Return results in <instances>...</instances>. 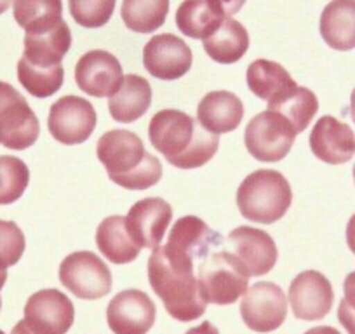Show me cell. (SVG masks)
<instances>
[{
    "label": "cell",
    "instance_id": "4dcf8cb0",
    "mask_svg": "<svg viewBox=\"0 0 355 334\" xmlns=\"http://www.w3.org/2000/svg\"><path fill=\"white\" fill-rule=\"evenodd\" d=\"M64 70L63 64L56 68H37L32 64L25 63L23 60L18 61V80L26 93L32 94L33 98L46 100L53 96L63 86Z\"/></svg>",
    "mask_w": 355,
    "mask_h": 334
},
{
    "label": "cell",
    "instance_id": "ee69618b",
    "mask_svg": "<svg viewBox=\"0 0 355 334\" xmlns=\"http://www.w3.org/2000/svg\"><path fill=\"white\" fill-rule=\"evenodd\" d=\"M354 182H355V166H354Z\"/></svg>",
    "mask_w": 355,
    "mask_h": 334
},
{
    "label": "cell",
    "instance_id": "8fae6325",
    "mask_svg": "<svg viewBox=\"0 0 355 334\" xmlns=\"http://www.w3.org/2000/svg\"><path fill=\"white\" fill-rule=\"evenodd\" d=\"M73 320V303L58 289H42L25 305V322L37 334H67Z\"/></svg>",
    "mask_w": 355,
    "mask_h": 334
},
{
    "label": "cell",
    "instance_id": "603a6c76",
    "mask_svg": "<svg viewBox=\"0 0 355 334\" xmlns=\"http://www.w3.org/2000/svg\"><path fill=\"white\" fill-rule=\"evenodd\" d=\"M152 105V87L139 75L129 73L122 80L117 93L108 100V110L114 121L131 124L141 118Z\"/></svg>",
    "mask_w": 355,
    "mask_h": 334
},
{
    "label": "cell",
    "instance_id": "3957f363",
    "mask_svg": "<svg viewBox=\"0 0 355 334\" xmlns=\"http://www.w3.org/2000/svg\"><path fill=\"white\" fill-rule=\"evenodd\" d=\"M96 153L108 178L125 190H146L162 178L160 160L146 153L139 136L131 131L112 129L105 132L98 141Z\"/></svg>",
    "mask_w": 355,
    "mask_h": 334
},
{
    "label": "cell",
    "instance_id": "d6986e66",
    "mask_svg": "<svg viewBox=\"0 0 355 334\" xmlns=\"http://www.w3.org/2000/svg\"><path fill=\"white\" fill-rule=\"evenodd\" d=\"M166 244L190 256L193 261H202L213 253L214 247H220L223 244V238L218 231L207 227L200 218L185 216L180 218L171 228Z\"/></svg>",
    "mask_w": 355,
    "mask_h": 334
},
{
    "label": "cell",
    "instance_id": "9c48e42d",
    "mask_svg": "<svg viewBox=\"0 0 355 334\" xmlns=\"http://www.w3.org/2000/svg\"><path fill=\"white\" fill-rule=\"evenodd\" d=\"M98 115L87 100L63 96L53 103L47 117L51 136L63 145H80L87 141L96 129Z\"/></svg>",
    "mask_w": 355,
    "mask_h": 334
},
{
    "label": "cell",
    "instance_id": "d590c367",
    "mask_svg": "<svg viewBox=\"0 0 355 334\" xmlns=\"http://www.w3.org/2000/svg\"><path fill=\"white\" fill-rule=\"evenodd\" d=\"M218 2H220L221 8L225 9V15L227 16L237 15L242 9V6L245 4V0H218Z\"/></svg>",
    "mask_w": 355,
    "mask_h": 334
},
{
    "label": "cell",
    "instance_id": "ab89813d",
    "mask_svg": "<svg viewBox=\"0 0 355 334\" xmlns=\"http://www.w3.org/2000/svg\"><path fill=\"white\" fill-rule=\"evenodd\" d=\"M305 334H341L340 331L329 326H317L313 329H309Z\"/></svg>",
    "mask_w": 355,
    "mask_h": 334
},
{
    "label": "cell",
    "instance_id": "2e32d148",
    "mask_svg": "<svg viewBox=\"0 0 355 334\" xmlns=\"http://www.w3.org/2000/svg\"><path fill=\"white\" fill-rule=\"evenodd\" d=\"M234 254L244 265L249 277H261L272 272L279 258L277 245L266 231L252 227H239L227 237Z\"/></svg>",
    "mask_w": 355,
    "mask_h": 334
},
{
    "label": "cell",
    "instance_id": "e575fe53",
    "mask_svg": "<svg viewBox=\"0 0 355 334\" xmlns=\"http://www.w3.org/2000/svg\"><path fill=\"white\" fill-rule=\"evenodd\" d=\"M338 320L348 334H355V272L343 282V299L338 306Z\"/></svg>",
    "mask_w": 355,
    "mask_h": 334
},
{
    "label": "cell",
    "instance_id": "7402d4cb",
    "mask_svg": "<svg viewBox=\"0 0 355 334\" xmlns=\"http://www.w3.org/2000/svg\"><path fill=\"white\" fill-rule=\"evenodd\" d=\"M227 19L218 0H183L176 11V25L183 35L202 39L213 35Z\"/></svg>",
    "mask_w": 355,
    "mask_h": 334
},
{
    "label": "cell",
    "instance_id": "4fadbf2b",
    "mask_svg": "<svg viewBox=\"0 0 355 334\" xmlns=\"http://www.w3.org/2000/svg\"><path fill=\"white\" fill-rule=\"evenodd\" d=\"M122 64L108 51H89L75 67V82L82 93L94 98H112L121 87Z\"/></svg>",
    "mask_w": 355,
    "mask_h": 334
},
{
    "label": "cell",
    "instance_id": "60d3db41",
    "mask_svg": "<svg viewBox=\"0 0 355 334\" xmlns=\"http://www.w3.org/2000/svg\"><path fill=\"white\" fill-rule=\"evenodd\" d=\"M6 281H8V267L0 263V291L6 285ZM0 306H2V298H0Z\"/></svg>",
    "mask_w": 355,
    "mask_h": 334
},
{
    "label": "cell",
    "instance_id": "5bb4252c",
    "mask_svg": "<svg viewBox=\"0 0 355 334\" xmlns=\"http://www.w3.org/2000/svg\"><path fill=\"white\" fill-rule=\"evenodd\" d=\"M333 303V285L317 270L302 272L289 285V305L300 320H322L331 312Z\"/></svg>",
    "mask_w": 355,
    "mask_h": 334
},
{
    "label": "cell",
    "instance_id": "52a82bcc",
    "mask_svg": "<svg viewBox=\"0 0 355 334\" xmlns=\"http://www.w3.org/2000/svg\"><path fill=\"white\" fill-rule=\"evenodd\" d=\"M40 124L28 101L8 82H0V145L26 150L35 145Z\"/></svg>",
    "mask_w": 355,
    "mask_h": 334
},
{
    "label": "cell",
    "instance_id": "5b68a950",
    "mask_svg": "<svg viewBox=\"0 0 355 334\" xmlns=\"http://www.w3.org/2000/svg\"><path fill=\"white\" fill-rule=\"evenodd\" d=\"M199 288L204 301L214 305H234L248 292L249 274L234 253L218 251L199 265Z\"/></svg>",
    "mask_w": 355,
    "mask_h": 334
},
{
    "label": "cell",
    "instance_id": "7a4b0ae2",
    "mask_svg": "<svg viewBox=\"0 0 355 334\" xmlns=\"http://www.w3.org/2000/svg\"><path fill=\"white\" fill-rule=\"evenodd\" d=\"M148 138L153 148L178 169H197L218 152L220 138L180 110H160L152 117Z\"/></svg>",
    "mask_w": 355,
    "mask_h": 334
},
{
    "label": "cell",
    "instance_id": "f546056e",
    "mask_svg": "<svg viewBox=\"0 0 355 334\" xmlns=\"http://www.w3.org/2000/svg\"><path fill=\"white\" fill-rule=\"evenodd\" d=\"M268 110L277 112L282 117L288 118L293 128H295L296 134H300V132L309 128L310 122L313 121L315 114L319 112V100L310 89L296 86L284 98L268 105Z\"/></svg>",
    "mask_w": 355,
    "mask_h": 334
},
{
    "label": "cell",
    "instance_id": "6da1fadb",
    "mask_svg": "<svg viewBox=\"0 0 355 334\" xmlns=\"http://www.w3.org/2000/svg\"><path fill=\"white\" fill-rule=\"evenodd\" d=\"M193 263L187 254L167 244L153 249L148 260V281L164 308L180 322H192L206 313L207 303L193 277Z\"/></svg>",
    "mask_w": 355,
    "mask_h": 334
},
{
    "label": "cell",
    "instance_id": "277c9868",
    "mask_svg": "<svg viewBox=\"0 0 355 334\" xmlns=\"http://www.w3.org/2000/svg\"><path fill=\"white\" fill-rule=\"evenodd\" d=\"M293 202L289 182L279 171L259 169L251 173L237 190V207L251 223L272 225L282 220Z\"/></svg>",
    "mask_w": 355,
    "mask_h": 334
},
{
    "label": "cell",
    "instance_id": "f35d334b",
    "mask_svg": "<svg viewBox=\"0 0 355 334\" xmlns=\"http://www.w3.org/2000/svg\"><path fill=\"white\" fill-rule=\"evenodd\" d=\"M11 334H37V333L33 329H30V326L25 322V319H23V320H19L15 327H12Z\"/></svg>",
    "mask_w": 355,
    "mask_h": 334
},
{
    "label": "cell",
    "instance_id": "ba28073f",
    "mask_svg": "<svg viewBox=\"0 0 355 334\" xmlns=\"http://www.w3.org/2000/svg\"><path fill=\"white\" fill-rule=\"evenodd\" d=\"M60 281L80 299H101L112 291V272L101 258L91 251H77L61 261Z\"/></svg>",
    "mask_w": 355,
    "mask_h": 334
},
{
    "label": "cell",
    "instance_id": "4316f807",
    "mask_svg": "<svg viewBox=\"0 0 355 334\" xmlns=\"http://www.w3.org/2000/svg\"><path fill=\"white\" fill-rule=\"evenodd\" d=\"M207 56L221 64H232L242 60L249 49L248 30L234 18H227L220 28L204 40Z\"/></svg>",
    "mask_w": 355,
    "mask_h": 334
},
{
    "label": "cell",
    "instance_id": "f1b7e54d",
    "mask_svg": "<svg viewBox=\"0 0 355 334\" xmlns=\"http://www.w3.org/2000/svg\"><path fill=\"white\" fill-rule=\"evenodd\" d=\"M169 0H124L121 16L129 30L152 33L166 23Z\"/></svg>",
    "mask_w": 355,
    "mask_h": 334
},
{
    "label": "cell",
    "instance_id": "7c38bea8",
    "mask_svg": "<svg viewBox=\"0 0 355 334\" xmlns=\"http://www.w3.org/2000/svg\"><path fill=\"white\" fill-rule=\"evenodd\" d=\"M192 49L173 33L155 35L143 49V64L152 77L160 80H178L192 68Z\"/></svg>",
    "mask_w": 355,
    "mask_h": 334
},
{
    "label": "cell",
    "instance_id": "9a60e30c",
    "mask_svg": "<svg viewBox=\"0 0 355 334\" xmlns=\"http://www.w3.org/2000/svg\"><path fill=\"white\" fill-rule=\"evenodd\" d=\"M155 303L139 289L121 291L107 308L108 327L114 334H146L155 324Z\"/></svg>",
    "mask_w": 355,
    "mask_h": 334
},
{
    "label": "cell",
    "instance_id": "cb8c5ba5",
    "mask_svg": "<svg viewBox=\"0 0 355 334\" xmlns=\"http://www.w3.org/2000/svg\"><path fill=\"white\" fill-rule=\"evenodd\" d=\"M248 87L259 100L268 105L275 103L296 87V82L282 64L268 60H256L249 64L245 73Z\"/></svg>",
    "mask_w": 355,
    "mask_h": 334
},
{
    "label": "cell",
    "instance_id": "ffe728a7",
    "mask_svg": "<svg viewBox=\"0 0 355 334\" xmlns=\"http://www.w3.org/2000/svg\"><path fill=\"white\" fill-rule=\"evenodd\" d=\"M244 105L241 98L228 91H213L200 100L197 107V121L211 134L232 132L241 125Z\"/></svg>",
    "mask_w": 355,
    "mask_h": 334
},
{
    "label": "cell",
    "instance_id": "d6a6232c",
    "mask_svg": "<svg viewBox=\"0 0 355 334\" xmlns=\"http://www.w3.org/2000/svg\"><path fill=\"white\" fill-rule=\"evenodd\" d=\"M117 0H68L71 18L82 28H101L110 21Z\"/></svg>",
    "mask_w": 355,
    "mask_h": 334
},
{
    "label": "cell",
    "instance_id": "d4e9b609",
    "mask_svg": "<svg viewBox=\"0 0 355 334\" xmlns=\"http://www.w3.org/2000/svg\"><path fill=\"white\" fill-rule=\"evenodd\" d=\"M320 35L331 49H355V0H331L320 15Z\"/></svg>",
    "mask_w": 355,
    "mask_h": 334
},
{
    "label": "cell",
    "instance_id": "7bdbcfd3",
    "mask_svg": "<svg viewBox=\"0 0 355 334\" xmlns=\"http://www.w3.org/2000/svg\"><path fill=\"white\" fill-rule=\"evenodd\" d=\"M350 115H352V121L355 122V89L352 91V96H350Z\"/></svg>",
    "mask_w": 355,
    "mask_h": 334
},
{
    "label": "cell",
    "instance_id": "484cf974",
    "mask_svg": "<svg viewBox=\"0 0 355 334\" xmlns=\"http://www.w3.org/2000/svg\"><path fill=\"white\" fill-rule=\"evenodd\" d=\"M96 245L105 258L114 265H128L141 253L128 230L124 216H108L96 230Z\"/></svg>",
    "mask_w": 355,
    "mask_h": 334
},
{
    "label": "cell",
    "instance_id": "44dd1931",
    "mask_svg": "<svg viewBox=\"0 0 355 334\" xmlns=\"http://www.w3.org/2000/svg\"><path fill=\"white\" fill-rule=\"evenodd\" d=\"M71 47V32L64 21L44 33H26L21 60L37 68H56Z\"/></svg>",
    "mask_w": 355,
    "mask_h": 334
},
{
    "label": "cell",
    "instance_id": "f6af8a7d",
    "mask_svg": "<svg viewBox=\"0 0 355 334\" xmlns=\"http://www.w3.org/2000/svg\"><path fill=\"white\" fill-rule=\"evenodd\" d=\"M0 334H6V333H4V331H0Z\"/></svg>",
    "mask_w": 355,
    "mask_h": 334
},
{
    "label": "cell",
    "instance_id": "8d00e7d4",
    "mask_svg": "<svg viewBox=\"0 0 355 334\" xmlns=\"http://www.w3.org/2000/svg\"><path fill=\"white\" fill-rule=\"evenodd\" d=\"M185 334H220V331H218L216 327H214L211 322L204 320V322L200 324V326L192 327V329L187 331Z\"/></svg>",
    "mask_w": 355,
    "mask_h": 334
},
{
    "label": "cell",
    "instance_id": "1f68e13d",
    "mask_svg": "<svg viewBox=\"0 0 355 334\" xmlns=\"http://www.w3.org/2000/svg\"><path fill=\"white\" fill-rule=\"evenodd\" d=\"M30 183V171L21 159L0 157V206H9L21 199Z\"/></svg>",
    "mask_w": 355,
    "mask_h": 334
},
{
    "label": "cell",
    "instance_id": "e0dca14e",
    "mask_svg": "<svg viewBox=\"0 0 355 334\" xmlns=\"http://www.w3.org/2000/svg\"><path fill=\"white\" fill-rule=\"evenodd\" d=\"M173 221V207L160 197H148L138 200L129 209L125 223L131 237L139 247L157 249L166 237L169 223Z\"/></svg>",
    "mask_w": 355,
    "mask_h": 334
},
{
    "label": "cell",
    "instance_id": "8992f818",
    "mask_svg": "<svg viewBox=\"0 0 355 334\" xmlns=\"http://www.w3.org/2000/svg\"><path fill=\"white\" fill-rule=\"evenodd\" d=\"M291 122L272 110L251 118L244 132V143L251 157L259 162H279L291 152L296 139Z\"/></svg>",
    "mask_w": 355,
    "mask_h": 334
},
{
    "label": "cell",
    "instance_id": "74e56055",
    "mask_svg": "<svg viewBox=\"0 0 355 334\" xmlns=\"http://www.w3.org/2000/svg\"><path fill=\"white\" fill-rule=\"evenodd\" d=\"M347 244L352 253L355 254V214L348 220L347 225Z\"/></svg>",
    "mask_w": 355,
    "mask_h": 334
},
{
    "label": "cell",
    "instance_id": "836d02e7",
    "mask_svg": "<svg viewBox=\"0 0 355 334\" xmlns=\"http://www.w3.org/2000/svg\"><path fill=\"white\" fill-rule=\"evenodd\" d=\"M26 240L21 228L12 221L0 220V263L15 267L25 253Z\"/></svg>",
    "mask_w": 355,
    "mask_h": 334
},
{
    "label": "cell",
    "instance_id": "30bf717a",
    "mask_svg": "<svg viewBox=\"0 0 355 334\" xmlns=\"http://www.w3.org/2000/svg\"><path fill=\"white\" fill-rule=\"evenodd\" d=\"M241 315L245 326L254 333H272L284 324L288 298L281 285L258 282L242 296Z\"/></svg>",
    "mask_w": 355,
    "mask_h": 334
},
{
    "label": "cell",
    "instance_id": "ac0fdd59",
    "mask_svg": "<svg viewBox=\"0 0 355 334\" xmlns=\"http://www.w3.org/2000/svg\"><path fill=\"white\" fill-rule=\"evenodd\" d=\"M309 141L313 155L331 166L347 164L355 155V134L352 128L331 115H324L317 121Z\"/></svg>",
    "mask_w": 355,
    "mask_h": 334
},
{
    "label": "cell",
    "instance_id": "83f0119b",
    "mask_svg": "<svg viewBox=\"0 0 355 334\" xmlns=\"http://www.w3.org/2000/svg\"><path fill=\"white\" fill-rule=\"evenodd\" d=\"M15 19L26 33H44L63 21L61 0H15Z\"/></svg>",
    "mask_w": 355,
    "mask_h": 334
},
{
    "label": "cell",
    "instance_id": "b9f144b4",
    "mask_svg": "<svg viewBox=\"0 0 355 334\" xmlns=\"http://www.w3.org/2000/svg\"><path fill=\"white\" fill-rule=\"evenodd\" d=\"M12 2H15V0H0V15H4V12L11 8Z\"/></svg>",
    "mask_w": 355,
    "mask_h": 334
}]
</instances>
